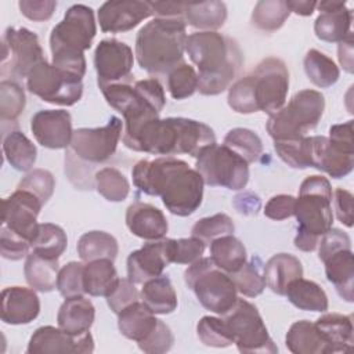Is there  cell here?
I'll list each match as a JSON object with an SVG mask.
<instances>
[{"label":"cell","instance_id":"cell-1","mask_svg":"<svg viewBox=\"0 0 354 354\" xmlns=\"http://www.w3.org/2000/svg\"><path fill=\"white\" fill-rule=\"evenodd\" d=\"M131 177L141 192L160 196L171 214L187 217L202 203L203 178L183 159L174 156L141 159L134 165Z\"/></svg>","mask_w":354,"mask_h":354},{"label":"cell","instance_id":"cell-2","mask_svg":"<svg viewBox=\"0 0 354 354\" xmlns=\"http://www.w3.org/2000/svg\"><path fill=\"white\" fill-rule=\"evenodd\" d=\"M123 144L136 152L173 156L191 155L198 158L205 149L216 144L210 126L188 118H153L145 122Z\"/></svg>","mask_w":354,"mask_h":354},{"label":"cell","instance_id":"cell-3","mask_svg":"<svg viewBox=\"0 0 354 354\" xmlns=\"http://www.w3.org/2000/svg\"><path fill=\"white\" fill-rule=\"evenodd\" d=\"M185 53L198 68V91L202 95L225 91L243 65V54L236 40L217 32L189 35Z\"/></svg>","mask_w":354,"mask_h":354},{"label":"cell","instance_id":"cell-4","mask_svg":"<svg viewBox=\"0 0 354 354\" xmlns=\"http://www.w3.org/2000/svg\"><path fill=\"white\" fill-rule=\"evenodd\" d=\"M187 25L183 18H153L140 28L134 55L141 69L152 76H166L184 62Z\"/></svg>","mask_w":354,"mask_h":354},{"label":"cell","instance_id":"cell-5","mask_svg":"<svg viewBox=\"0 0 354 354\" xmlns=\"http://www.w3.org/2000/svg\"><path fill=\"white\" fill-rule=\"evenodd\" d=\"M122 133L123 123L118 116H111L102 127L73 130L71 145L65 152V171L80 169L69 178L76 188L90 189L94 185V174L90 170L112 158Z\"/></svg>","mask_w":354,"mask_h":354},{"label":"cell","instance_id":"cell-6","mask_svg":"<svg viewBox=\"0 0 354 354\" xmlns=\"http://www.w3.org/2000/svg\"><path fill=\"white\" fill-rule=\"evenodd\" d=\"M95 33L93 8L84 4L69 7L64 19L53 28L50 35L51 64L83 77L87 66L84 51L91 47Z\"/></svg>","mask_w":354,"mask_h":354},{"label":"cell","instance_id":"cell-7","mask_svg":"<svg viewBox=\"0 0 354 354\" xmlns=\"http://www.w3.org/2000/svg\"><path fill=\"white\" fill-rule=\"evenodd\" d=\"M332 185L324 176L313 174L301 181L293 212L297 220L293 243L299 250H315L319 238L332 228Z\"/></svg>","mask_w":354,"mask_h":354},{"label":"cell","instance_id":"cell-8","mask_svg":"<svg viewBox=\"0 0 354 354\" xmlns=\"http://www.w3.org/2000/svg\"><path fill=\"white\" fill-rule=\"evenodd\" d=\"M324 111L325 97L317 90L304 88L297 91L279 111L270 115L266 129L274 141L304 137L317 127Z\"/></svg>","mask_w":354,"mask_h":354},{"label":"cell","instance_id":"cell-9","mask_svg":"<svg viewBox=\"0 0 354 354\" xmlns=\"http://www.w3.org/2000/svg\"><path fill=\"white\" fill-rule=\"evenodd\" d=\"M184 281L198 301L214 314H225L238 299L231 275L220 270L210 257H201L189 264L184 271Z\"/></svg>","mask_w":354,"mask_h":354},{"label":"cell","instance_id":"cell-10","mask_svg":"<svg viewBox=\"0 0 354 354\" xmlns=\"http://www.w3.org/2000/svg\"><path fill=\"white\" fill-rule=\"evenodd\" d=\"M223 319L241 353H278L257 307L250 301L236 299L235 304L223 314Z\"/></svg>","mask_w":354,"mask_h":354},{"label":"cell","instance_id":"cell-11","mask_svg":"<svg viewBox=\"0 0 354 354\" xmlns=\"http://www.w3.org/2000/svg\"><path fill=\"white\" fill-rule=\"evenodd\" d=\"M195 170L210 187L243 189L249 181V163L225 145L214 144L205 149L195 162Z\"/></svg>","mask_w":354,"mask_h":354},{"label":"cell","instance_id":"cell-12","mask_svg":"<svg viewBox=\"0 0 354 354\" xmlns=\"http://www.w3.org/2000/svg\"><path fill=\"white\" fill-rule=\"evenodd\" d=\"M83 77L62 71L47 61L36 65L26 77L28 90L54 105L72 106L83 95Z\"/></svg>","mask_w":354,"mask_h":354},{"label":"cell","instance_id":"cell-13","mask_svg":"<svg viewBox=\"0 0 354 354\" xmlns=\"http://www.w3.org/2000/svg\"><path fill=\"white\" fill-rule=\"evenodd\" d=\"M248 76L257 112L272 115L285 105L289 91V72L282 59L267 57Z\"/></svg>","mask_w":354,"mask_h":354},{"label":"cell","instance_id":"cell-14","mask_svg":"<svg viewBox=\"0 0 354 354\" xmlns=\"http://www.w3.org/2000/svg\"><path fill=\"white\" fill-rule=\"evenodd\" d=\"M46 61L36 33L26 28H7L1 39V75L28 77L32 69Z\"/></svg>","mask_w":354,"mask_h":354},{"label":"cell","instance_id":"cell-15","mask_svg":"<svg viewBox=\"0 0 354 354\" xmlns=\"http://www.w3.org/2000/svg\"><path fill=\"white\" fill-rule=\"evenodd\" d=\"M133 50L118 39L101 40L94 51V68L97 84L108 86L115 83H133Z\"/></svg>","mask_w":354,"mask_h":354},{"label":"cell","instance_id":"cell-16","mask_svg":"<svg viewBox=\"0 0 354 354\" xmlns=\"http://www.w3.org/2000/svg\"><path fill=\"white\" fill-rule=\"evenodd\" d=\"M1 225L32 242L39 223L43 202L32 192L17 188L1 202Z\"/></svg>","mask_w":354,"mask_h":354},{"label":"cell","instance_id":"cell-17","mask_svg":"<svg viewBox=\"0 0 354 354\" xmlns=\"http://www.w3.org/2000/svg\"><path fill=\"white\" fill-rule=\"evenodd\" d=\"M94 351V339L90 332L71 335L59 326H40L29 339L26 353L29 354H58L73 353L87 354Z\"/></svg>","mask_w":354,"mask_h":354},{"label":"cell","instance_id":"cell-18","mask_svg":"<svg viewBox=\"0 0 354 354\" xmlns=\"http://www.w3.org/2000/svg\"><path fill=\"white\" fill-rule=\"evenodd\" d=\"M171 263L170 238L147 241L140 249L133 250L127 257V278L136 283L162 275L163 270Z\"/></svg>","mask_w":354,"mask_h":354},{"label":"cell","instance_id":"cell-19","mask_svg":"<svg viewBox=\"0 0 354 354\" xmlns=\"http://www.w3.org/2000/svg\"><path fill=\"white\" fill-rule=\"evenodd\" d=\"M30 130L41 147L66 149L73 136L71 113L65 109H41L32 116Z\"/></svg>","mask_w":354,"mask_h":354},{"label":"cell","instance_id":"cell-20","mask_svg":"<svg viewBox=\"0 0 354 354\" xmlns=\"http://www.w3.org/2000/svg\"><path fill=\"white\" fill-rule=\"evenodd\" d=\"M151 15L152 10L148 1L140 0H109L97 12L100 28L105 33L131 30Z\"/></svg>","mask_w":354,"mask_h":354},{"label":"cell","instance_id":"cell-21","mask_svg":"<svg viewBox=\"0 0 354 354\" xmlns=\"http://www.w3.org/2000/svg\"><path fill=\"white\" fill-rule=\"evenodd\" d=\"M40 313V300L33 288L8 286L1 290V321L8 325L30 324Z\"/></svg>","mask_w":354,"mask_h":354},{"label":"cell","instance_id":"cell-22","mask_svg":"<svg viewBox=\"0 0 354 354\" xmlns=\"http://www.w3.org/2000/svg\"><path fill=\"white\" fill-rule=\"evenodd\" d=\"M317 8L319 15L314 22V32L319 40L339 43L351 32L353 11L346 7V1H319Z\"/></svg>","mask_w":354,"mask_h":354},{"label":"cell","instance_id":"cell-23","mask_svg":"<svg viewBox=\"0 0 354 354\" xmlns=\"http://www.w3.org/2000/svg\"><path fill=\"white\" fill-rule=\"evenodd\" d=\"M126 225L133 235L145 241L162 239L169 230L163 212L145 202H134L127 207Z\"/></svg>","mask_w":354,"mask_h":354},{"label":"cell","instance_id":"cell-24","mask_svg":"<svg viewBox=\"0 0 354 354\" xmlns=\"http://www.w3.org/2000/svg\"><path fill=\"white\" fill-rule=\"evenodd\" d=\"M311 167H315L332 178H342L351 173L354 155L336 148L328 137H311Z\"/></svg>","mask_w":354,"mask_h":354},{"label":"cell","instance_id":"cell-25","mask_svg":"<svg viewBox=\"0 0 354 354\" xmlns=\"http://www.w3.org/2000/svg\"><path fill=\"white\" fill-rule=\"evenodd\" d=\"M318 332L325 340L329 354L347 353L354 344L353 317L339 313H326L315 322Z\"/></svg>","mask_w":354,"mask_h":354},{"label":"cell","instance_id":"cell-26","mask_svg":"<svg viewBox=\"0 0 354 354\" xmlns=\"http://www.w3.org/2000/svg\"><path fill=\"white\" fill-rule=\"evenodd\" d=\"M95 319V307L84 295L66 297L57 314V324L71 335H83L90 330Z\"/></svg>","mask_w":354,"mask_h":354},{"label":"cell","instance_id":"cell-27","mask_svg":"<svg viewBox=\"0 0 354 354\" xmlns=\"http://www.w3.org/2000/svg\"><path fill=\"white\" fill-rule=\"evenodd\" d=\"M324 264L326 279L335 286L343 300L351 303L354 300V256L351 249L332 253Z\"/></svg>","mask_w":354,"mask_h":354},{"label":"cell","instance_id":"cell-28","mask_svg":"<svg viewBox=\"0 0 354 354\" xmlns=\"http://www.w3.org/2000/svg\"><path fill=\"white\" fill-rule=\"evenodd\" d=\"M158 318L155 314L142 303L134 301L118 314L119 332L130 340L137 343L142 342L156 328Z\"/></svg>","mask_w":354,"mask_h":354},{"label":"cell","instance_id":"cell-29","mask_svg":"<svg viewBox=\"0 0 354 354\" xmlns=\"http://www.w3.org/2000/svg\"><path fill=\"white\" fill-rule=\"evenodd\" d=\"M303 277L300 260L290 253H277L264 264L266 285L277 295L285 296L288 285Z\"/></svg>","mask_w":354,"mask_h":354},{"label":"cell","instance_id":"cell-30","mask_svg":"<svg viewBox=\"0 0 354 354\" xmlns=\"http://www.w3.org/2000/svg\"><path fill=\"white\" fill-rule=\"evenodd\" d=\"M119 281L113 260L98 259L87 261L83 267V288L84 293L100 297H106Z\"/></svg>","mask_w":354,"mask_h":354},{"label":"cell","instance_id":"cell-31","mask_svg":"<svg viewBox=\"0 0 354 354\" xmlns=\"http://www.w3.org/2000/svg\"><path fill=\"white\" fill-rule=\"evenodd\" d=\"M285 344L293 354H329V348L315 324L301 319L290 325Z\"/></svg>","mask_w":354,"mask_h":354},{"label":"cell","instance_id":"cell-32","mask_svg":"<svg viewBox=\"0 0 354 354\" xmlns=\"http://www.w3.org/2000/svg\"><path fill=\"white\" fill-rule=\"evenodd\" d=\"M140 300L153 313L159 315L170 314L177 308V293L171 281L166 275H159L142 283Z\"/></svg>","mask_w":354,"mask_h":354},{"label":"cell","instance_id":"cell-33","mask_svg":"<svg viewBox=\"0 0 354 354\" xmlns=\"http://www.w3.org/2000/svg\"><path fill=\"white\" fill-rule=\"evenodd\" d=\"M183 19L199 32H214L227 19V6L223 1L187 3Z\"/></svg>","mask_w":354,"mask_h":354},{"label":"cell","instance_id":"cell-34","mask_svg":"<svg viewBox=\"0 0 354 354\" xmlns=\"http://www.w3.org/2000/svg\"><path fill=\"white\" fill-rule=\"evenodd\" d=\"M285 296L299 310L325 313L329 307L325 290L317 282L304 279L303 277L288 285Z\"/></svg>","mask_w":354,"mask_h":354},{"label":"cell","instance_id":"cell-35","mask_svg":"<svg viewBox=\"0 0 354 354\" xmlns=\"http://www.w3.org/2000/svg\"><path fill=\"white\" fill-rule=\"evenodd\" d=\"M58 260L46 259L35 252L26 256L24 274L28 285L37 292H51L57 288Z\"/></svg>","mask_w":354,"mask_h":354},{"label":"cell","instance_id":"cell-36","mask_svg":"<svg viewBox=\"0 0 354 354\" xmlns=\"http://www.w3.org/2000/svg\"><path fill=\"white\" fill-rule=\"evenodd\" d=\"M209 249L213 263L230 275L236 272L246 263V249L234 234L212 241Z\"/></svg>","mask_w":354,"mask_h":354},{"label":"cell","instance_id":"cell-37","mask_svg":"<svg viewBox=\"0 0 354 354\" xmlns=\"http://www.w3.org/2000/svg\"><path fill=\"white\" fill-rule=\"evenodd\" d=\"M3 152L6 160L18 171H30L37 158L36 145L19 130H11L4 136Z\"/></svg>","mask_w":354,"mask_h":354},{"label":"cell","instance_id":"cell-38","mask_svg":"<svg viewBox=\"0 0 354 354\" xmlns=\"http://www.w3.org/2000/svg\"><path fill=\"white\" fill-rule=\"evenodd\" d=\"M76 250L79 257L86 263L98 259L115 260L119 245L116 238L105 231H88L79 238Z\"/></svg>","mask_w":354,"mask_h":354},{"label":"cell","instance_id":"cell-39","mask_svg":"<svg viewBox=\"0 0 354 354\" xmlns=\"http://www.w3.org/2000/svg\"><path fill=\"white\" fill-rule=\"evenodd\" d=\"M303 66L308 80L319 88L333 86L340 76L339 66L335 61L317 48L307 51L303 59Z\"/></svg>","mask_w":354,"mask_h":354},{"label":"cell","instance_id":"cell-40","mask_svg":"<svg viewBox=\"0 0 354 354\" xmlns=\"http://www.w3.org/2000/svg\"><path fill=\"white\" fill-rule=\"evenodd\" d=\"M68 245V238L65 231L53 223H41L30 242L32 252L43 256L46 259L58 260V257L65 252Z\"/></svg>","mask_w":354,"mask_h":354},{"label":"cell","instance_id":"cell-41","mask_svg":"<svg viewBox=\"0 0 354 354\" xmlns=\"http://www.w3.org/2000/svg\"><path fill=\"white\" fill-rule=\"evenodd\" d=\"M236 290L246 297H256L263 293L266 285L264 264L260 257L253 256L236 272L231 274Z\"/></svg>","mask_w":354,"mask_h":354},{"label":"cell","instance_id":"cell-42","mask_svg":"<svg viewBox=\"0 0 354 354\" xmlns=\"http://www.w3.org/2000/svg\"><path fill=\"white\" fill-rule=\"evenodd\" d=\"M94 187L97 192L109 202H122L130 192L127 177L115 167H102L94 174Z\"/></svg>","mask_w":354,"mask_h":354},{"label":"cell","instance_id":"cell-43","mask_svg":"<svg viewBox=\"0 0 354 354\" xmlns=\"http://www.w3.org/2000/svg\"><path fill=\"white\" fill-rule=\"evenodd\" d=\"M289 15L290 11L283 0H261L256 3L250 21L260 30L275 32L285 24Z\"/></svg>","mask_w":354,"mask_h":354},{"label":"cell","instance_id":"cell-44","mask_svg":"<svg viewBox=\"0 0 354 354\" xmlns=\"http://www.w3.org/2000/svg\"><path fill=\"white\" fill-rule=\"evenodd\" d=\"M223 145L239 155L248 163L256 162L263 152L261 138L253 130L245 127L231 129L225 134Z\"/></svg>","mask_w":354,"mask_h":354},{"label":"cell","instance_id":"cell-45","mask_svg":"<svg viewBox=\"0 0 354 354\" xmlns=\"http://www.w3.org/2000/svg\"><path fill=\"white\" fill-rule=\"evenodd\" d=\"M277 155L293 169L311 167V137L274 141Z\"/></svg>","mask_w":354,"mask_h":354},{"label":"cell","instance_id":"cell-46","mask_svg":"<svg viewBox=\"0 0 354 354\" xmlns=\"http://www.w3.org/2000/svg\"><path fill=\"white\" fill-rule=\"evenodd\" d=\"M234 231L235 225L232 218L225 213H216L213 216L199 218L191 228V236H195L205 243H210L220 236L234 234Z\"/></svg>","mask_w":354,"mask_h":354},{"label":"cell","instance_id":"cell-47","mask_svg":"<svg viewBox=\"0 0 354 354\" xmlns=\"http://www.w3.org/2000/svg\"><path fill=\"white\" fill-rule=\"evenodd\" d=\"M196 335L199 340L207 347H228L234 344V339L223 318L205 315L196 325Z\"/></svg>","mask_w":354,"mask_h":354},{"label":"cell","instance_id":"cell-48","mask_svg":"<svg viewBox=\"0 0 354 354\" xmlns=\"http://www.w3.org/2000/svg\"><path fill=\"white\" fill-rule=\"evenodd\" d=\"M26 104L24 88L14 80L0 83V118L3 122H15Z\"/></svg>","mask_w":354,"mask_h":354},{"label":"cell","instance_id":"cell-49","mask_svg":"<svg viewBox=\"0 0 354 354\" xmlns=\"http://www.w3.org/2000/svg\"><path fill=\"white\" fill-rule=\"evenodd\" d=\"M167 90L174 100L191 97L198 90V73L194 66L181 62L167 73Z\"/></svg>","mask_w":354,"mask_h":354},{"label":"cell","instance_id":"cell-50","mask_svg":"<svg viewBox=\"0 0 354 354\" xmlns=\"http://www.w3.org/2000/svg\"><path fill=\"white\" fill-rule=\"evenodd\" d=\"M83 263L69 261L58 271L57 289L62 297H73L86 295L83 288Z\"/></svg>","mask_w":354,"mask_h":354},{"label":"cell","instance_id":"cell-51","mask_svg":"<svg viewBox=\"0 0 354 354\" xmlns=\"http://www.w3.org/2000/svg\"><path fill=\"white\" fill-rule=\"evenodd\" d=\"M17 188L35 194L44 205L54 192L55 178L51 171L46 169H33L19 181Z\"/></svg>","mask_w":354,"mask_h":354},{"label":"cell","instance_id":"cell-52","mask_svg":"<svg viewBox=\"0 0 354 354\" xmlns=\"http://www.w3.org/2000/svg\"><path fill=\"white\" fill-rule=\"evenodd\" d=\"M205 242L201 239L191 236V238H180L171 239L170 238V252H171V263L177 264H192L194 261L199 260L205 252Z\"/></svg>","mask_w":354,"mask_h":354},{"label":"cell","instance_id":"cell-53","mask_svg":"<svg viewBox=\"0 0 354 354\" xmlns=\"http://www.w3.org/2000/svg\"><path fill=\"white\" fill-rule=\"evenodd\" d=\"M137 344L144 353L162 354L167 353L173 347L174 336L171 329L162 319H159L156 328L149 333V336Z\"/></svg>","mask_w":354,"mask_h":354},{"label":"cell","instance_id":"cell-54","mask_svg":"<svg viewBox=\"0 0 354 354\" xmlns=\"http://www.w3.org/2000/svg\"><path fill=\"white\" fill-rule=\"evenodd\" d=\"M140 300V292L129 278H119L113 290L106 296L109 308L118 315L123 308Z\"/></svg>","mask_w":354,"mask_h":354},{"label":"cell","instance_id":"cell-55","mask_svg":"<svg viewBox=\"0 0 354 354\" xmlns=\"http://www.w3.org/2000/svg\"><path fill=\"white\" fill-rule=\"evenodd\" d=\"M30 242L25 238L14 234L8 228L1 225V234H0V253L7 260H21L26 257L30 252Z\"/></svg>","mask_w":354,"mask_h":354},{"label":"cell","instance_id":"cell-56","mask_svg":"<svg viewBox=\"0 0 354 354\" xmlns=\"http://www.w3.org/2000/svg\"><path fill=\"white\" fill-rule=\"evenodd\" d=\"M317 248L318 259L324 263L332 253L342 249H351V239L344 231L339 228H330L319 238Z\"/></svg>","mask_w":354,"mask_h":354},{"label":"cell","instance_id":"cell-57","mask_svg":"<svg viewBox=\"0 0 354 354\" xmlns=\"http://www.w3.org/2000/svg\"><path fill=\"white\" fill-rule=\"evenodd\" d=\"M295 202H296V198L292 195H288V194L274 195L268 199V202L264 206V210H263L264 216L275 221L289 218L293 216Z\"/></svg>","mask_w":354,"mask_h":354},{"label":"cell","instance_id":"cell-58","mask_svg":"<svg viewBox=\"0 0 354 354\" xmlns=\"http://www.w3.org/2000/svg\"><path fill=\"white\" fill-rule=\"evenodd\" d=\"M19 11L28 19L35 22H43L53 17L57 1L54 0H21L18 3Z\"/></svg>","mask_w":354,"mask_h":354},{"label":"cell","instance_id":"cell-59","mask_svg":"<svg viewBox=\"0 0 354 354\" xmlns=\"http://www.w3.org/2000/svg\"><path fill=\"white\" fill-rule=\"evenodd\" d=\"M335 213L337 220L346 227H353V194L344 188L337 187L332 194Z\"/></svg>","mask_w":354,"mask_h":354},{"label":"cell","instance_id":"cell-60","mask_svg":"<svg viewBox=\"0 0 354 354\" xmlns=\"http://www.w3.org/2000/svg\"><path fill=\"white\" fill-rule=\"evenodd\" d=\"M329 141L346 153L354 155L353 142V120H347L340 124H333L329 129Z\"/></svg>","mask_w":354,"mask_h":354},{"label":"cell","instance_id":"cell-61","mask_svg":"<svg viewBox=\"0 0 354 354\" xmlns=\"http://www.w3.org/2000/svg\"><path fill=\"white\" fill-rule=\"evenodd\" d=\"M155 18H183L185 4L183 1H148Z\"/></svg>","mask_w":354,"mask_h":354},{"label":"cell","instance_id":"cell-62","mask_svg":"<svg viewBox=\"0 0 354 354\" xmlns=\"http://www.w3.org/2000/svg\"><path fill=\"white\" fill-rule=\"evenodd\" d=\"M353 32H350L337 46V58L340 66L347 72L353 73L354 71V50H353Z\"/></svg>","mask_w":354,"mask_h":354},{"label":"cell","instance_id":"cell-63","mask_svg":"<svg viewBox=\"0 0 354 354\" xmlns=\"http://www.w3.org/2000/svg\"><path fill=\"white\" fill-rule=\"evenodd\" d=\"M235 202H241V205H235L239 213L242 214H256L257 210L260 209V199L259 196L248 192L243 195H238L235 198Z\"/></svg>","mask_w":354,"mask_h":354},{"label":"cell","instance_id":"cell-64","mask_svg":"<svg viewBox=\"0 0 354 354\" xmlns=\"http://www.w3.org/2000/svg\"><path fill=\"white\" fill-rule=\"evenodd\" d=\"M285 3L290 12H295L301 17L311 15L317 8V1H310V0H288Z\"/></svg>","mask_w":354,"mask_h":354}]
</instances>
